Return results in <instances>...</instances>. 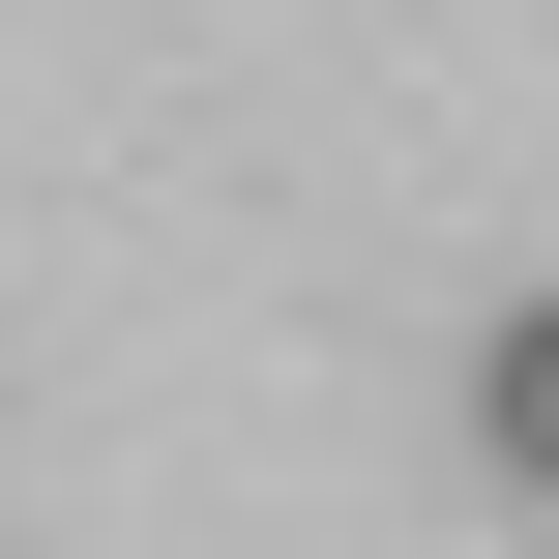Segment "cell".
Masks as SVG:
<instances>
[{"label": "cell", "mask_w": 559, "mask_h": 559, "mask_svg": "<svg viewBox=\"0 0 559 559\" xmlns=\"http://www.w3.org/2000/svg\"><path fill=\"white\" fill-rule=\"evenodd\" d=\"M472 442H501V472H531V501H559V295H531V324H501V354H472Z\"/></svg>", "instance_id": "obj_1"}]
</instances>
